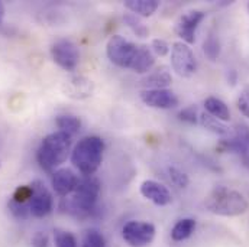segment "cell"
<instances>
[{
    "mask_svg": "<svg viewBox=\"0 0 249 247\" xmlns=\"http://www.w3.org/2000/svg\"><path fill=\"white\" fill-rule=\"evenodd\" d=\"M32 247H50V237L47 233L38 231L32 237Z\"/></svg>",
    "mask_w": 249,
    "mask_h": 247,
    "instance_id": "cell-33",
    "label": "cell"
},
{
    "mask_svg": "<svg viewBox=\"0 0 249 247\" xmlns=\"http://www.w3.org/2000/svg\"><path fill=\"white\" fill-rule=\"evenodd\" d=\"M138 47L127 41L126 38L121 35H113L107 41L106 45V55L109 61L113 62L115 65L121 68H130L132 61L136 55Z\"/></svg>",
    "mask_w": 249,
    "mask_h": 247,
    "instance_id": "cell-5",
    "label": "cell"
},
{
    "mask_svg": "<svg viewBox=\"0 0 249 247\" xmlns=\"http://www.w3.org/2000/svg\"><path fill=\"white\" fill-rule=\"evenodd\" d=\"M32 189H34V195L29 201V211L34 217L36 218H44L47 217L54 207V199L51 192L48 191V188L44 185V182L41 181H34L32 184Z\"/></svg>",
    "mask_w": 249,
    "mask_h": 247,
    "instance_id": "cell-11",
    "label": "cell"
},
{
    "mask_svg": "<svg viewBox=\"0 0 249 247\" xmlns=\"http://www.w3.org/2000/svg\"><path fill=\"white\" fill-rule=\"evenodd\" d=\"M81 247H106L105 236L97 229H90L83 236Z\"/></svg>",
    "mask_w": 249,
    "mask_h": 247,
    "instance_id": "cell-25",
    "label": "cell"
},
{
    "mask_svg": "<svg viewBox=\"0 0 249 247\" xmlns=\"http://www.w3.org/2000/svg\"><path fill=\"white\" fill-rule=\"evenodd\" d=\"M51 57L54 62L65 71H74L80 62L77 45L70 39H58L51 47Z\"/></svg>",
    "mask_w": 249,
    "mask_h": 247,
    "instance_id": "cell-9",
    "label": "cell"
},
{
    "mask_svg": "<svg viewBox=\"0 0 249 247\" xmlns=\"http://www.w3.org/2000/svg\"><path fill=\"white\" fill-rule=\"evenodd\" d=\"M105 152V140L99 136H86L75 145L71 152L72 165L84 175H94L100 168Z\"/></svg>",
    "mask_w": 249,
    "mask_h": 247,
    "instance_id": "cell-2",
    "label": "cell"
},
{
    "mask_svg": "<svg viewBox=\"0 0 249 247\" xmlns=\"http://www.w3.org/2000/svg\"><path fill=\"white\" fill-rule=\"evenodd\" d=\"M51 184H53L54 191L60 197H68V195H71L74 192L75 186L78 184V178L71 169L61 168V169H58V171H55L53 174Z\"/></svg>",
    "mask_w": 249,
    "mask_h": 247,
    "instance_id": "cell-14",
    "label": "cell"
},
{
    "mask_svg": "<svg viewBox=\"0 0 249 247\" xmlns=\"http://www.w3.org/2000/svg\"><path fill=\"white\" fill-rule=\"evenodd\" d=\"M157 229L148 221H127L122 229V237L130 247L149 246L155 239Z\"/></svg>",
    "mask_w": 249,
    "mask_h": 247,
    "instance_id": "cell-6",
    "label": "cell"
},
{
    "mask_svg": "<svg viewBox=\"0 0 249 247\" xmlns=\"http://www.w3.org/2000/svg\"><path fill=\"white\" fill-rule=\"evenodd\" d=\"M222 152H231L241 156L244 164L249 166V126L248 124H238L233 127V136L229 139H223L219 146Z\"/></svg>",
    "mask_w": 249,
    "mask_h": 247,
    "instance_id": "cell-7",
    "label": "cell"
},
{
    "mask_svg": "<svg viewBox=\"0 0 249 247\" xmlns=\"http://www.w3.org/2000/svg\"><path fill=\"white\" fill-rule=\"evenodd\" d=\"M55 123L58 126L60 132H64L70 136L78 133V130L81 129V120L75 116H70V115H64V116H58Z\"/></svg>",
    "mask_w": 249,
    "mask_h": 247,
    "instance_id": "cell-23",
    "label": "cell"
},
{
    "mask_svg": "<svg viewBox=\"0 0 249 247\" xmlns=\"http://www.w3.org/2000/svg\"><path fill=\"white\" fill-rule=\"evenodd\" d=\"M71 149V136L64 132H54L41 142L36 161L42 169L51 172L65 162Z\"/></svg>",
    "mask_w": 249,
    "mask_h": 247,
    "instance_id": "cell-4",
    "label": "cell"
},
{
    "mask_svg": "<svg viewBox=\"0 0 249 247\" xmlns=\"http://www.w3.org/2000/svg\"><path fill=\"white\" fill-rule=\"evenodd\" d=\"M32 195H34V189H32V186L20 185L16 188V191H15V194H13L12 199L18 201V202H22V204H26L28 201H31Z\"/></svg>",
    "mask_w": 249,
    "mask_h": 247,
    "instance_id": "cell-30",
    "label": "cell"
},
{
    "mask_svg": "<svg viewBox=\"0 0 249 247\" xmlns=\"http://www.w3.org/2000/svg\"><path fill=\"white\" fill-rule=\"evenodd\" d=\"M0 146H1V136H0Z\"/></svg>",
    "mask_w": 249,
    "mask_h": 247,
    "instance_id": "cell-36",
    "label": "cell"
},
{
    "mask_svg": "<svg viewBox=\"0 0 249 247\" xmlns=\"http://www.w3.org/2000/svg\"><path fill=\"white\" fill-rule=\"evenodd\" d=\"M3 17H4V4L0 1V25L3 22Z\"/></svg>",
    "mask_w": 249,
    "mask_h": 247,
    "instance_id": "cell-35",
    "label": "cell"
},
{
    "mask_svg": "<svg viewBox=\"0 0 249 247\" xmlns=\"http://www.w3.org/2000/svg\"><path fill=\"white\" fill-rule=\"evenodd\" d=\"M124 7L136 16L149 17L160 7V1L158 0H126Z\"/></svg>",
    "mask_w": 249,
    "mask_h": 247,
    "instance_id": "cell-18",
    "label": "cell"
},
{
    "mask_svg": "<svg viewBox=\"0 0 249 247\" xmlns=\"http://www.w3.org/2000/svg\"><path fill=\"white\" fill-rule=\"evenodd\" d=\"M248 9H249V3H248Z\"/></svg>",
    "mask_w": 249,
    "mask_h": 247,
    "instance_id": "cell-37",
    "label": "cell"
},
{
    "mask_svg": "<svg viewBox=\"0 0 249 247\" xmlns=\"http://www.w3.org/2000/svg\"><path fill=\"white\" fill-rule=\"evenodd\" d=\"M71 88H70V96L75 97V99H83V97H89L91 96V81L78 77V78H72L71 81Z\"/></svg>",
    "mask_w": 249,
    "mask_h": 247,
    "instance_id": "cell-22",
    "label": "cell"
},
{
    "mask_svg": "<svg viewBox=\"0 0 249 247\" xmlns=\"http://www.w3.org/2000/svg\"><path fill=\"white\" fill-rule=\"evenodd\" d=\"M173 77L167 66H158L154 71L148 72V75L142 80V85L145 90H164L171 85Z\"/></svg>",
    "mask_w": 249,
    "mask_h": 247,
    "instance_id": "cell-15",
    "label": "cell"
},
{
    "mask_svg": "<svg viewBox=\"0 0 249 247\" xmlns=\"http://www.w3.org/2000/svg\"><path fill=\"white\" fill-rule=\"evenodd\" d=\"M198 122L206 130L212 132L213 134H216V136H219L222 139H229V137L233 136V129L226 126L225 122H220L216 117L210 116L209 113H201L200 117H198Z\"/></svg>",
    "mask_w": 249,
    "mask_h": 247,
    "instance_id": "cell-17",
    "label": "cell"
},
{
    "mask_svg": "<svg viewBox=\"0 0 249 247\" xmlns=\"http://www.w3.org/2000/svg\"><path fill=\"white\" fill-rule=\"evenodd\" d=\"M124 25L139 38H148L149 35V29L148 26L139 19V16L133 15V13H126L124 16Z\"/></svg>",
    "mask_w": 249,
    "mask_h": 247,
    "instance_id": "cell-21",
    "label": "cell"
},
{
    "mask_svg": "<svg viewBox=\"0 0 249 247\" xmlns=\"http://www.w3.org/2000/svg\"><path fill=\"white\" fill-rule=\"evenodd\" d=\"M55 247H78L72 233L57 230L55 231Z\"/></svg>",
    "mask_w": 249,
    "mask_h": 247,
    "instance_id": "cell-28",
    "label": "cell"
},
{
    "mask_svg": "<svg viewBox=\"0 0 249 247\" xmlns=\"http://www.w3.org/2000/svg\"><path fill=\"white\" fill-rule=\"evenodd\" d=\"M204 109H206V112L210 116L216 117L220 122L231 120V110H229V107L226 106V103L223 100H220L217 97H213V96L207 97L204 100Z\"/></svg>",
    "mask_w": 249,
    "mask_h": 247,
    "instance_id": "cell-19",
    "label": "cell"
},
{
    "mask_svg": "<svg viewBox=\"0 0 249 247\" xmlns=\"http://www.w3.org/2000/svg\"><path fill=\"white\" fill-rule=\"evenodd\" d=\"M168 177L171 182L178 188H186L190 184V178L184 171H181L177 166H168Z\"/></svg>",
    "mask_w": 249,
    "mask_h": 247,
    "instance_id": "cell-26",
    "label": "cell"
},
{
    "mask_svg": "<svg viewBox=\"0 0 249 247\" xmlns=\"http://www.w3.org/2000/svg\"><path fill=\"white\" fill-rule=\"evenodd\" d=\"M141 194L143 198H146L148 201H151L152 204L158 207H165L171 204L173 201V197L168 188L154 180H145L141 184Z\"/></svg>",
    "mask_w": 249,
    "mask_h": 247,
    "instance_id": "cell-13",
    "label": "cell"
},
{
    "mask_svg": "<svg viewBox=\"0 0 249 247\" xmlns=\"http://www.w3.org/2000/svg\"><path fill=\"white\" fill-rule=\"evenodd\" d=\"M171 66L180 75L188 78L197 69V61L191 48L184 42H174L171 48Z\"/></svg>",
    "mask_w": 249,
    "mask_h": 247,
    "instance_id": "cell-8",
    "label": "cell"
},
{
    "mask_svg": "<svg viewBox=\"0 0 249 247\" xmlns=\"http://www.w3.org/2000/svg\"><path fill=\"white\" fill-rule=\"evenodd\" d=\"M9 210H10L12 215L18 220H26L31 214L28 204H22V202L15 201V199L9 201Z\"/></svg>",
    "mask_w": 249,
    "mask_h": 247,
    "instance_id": "cell-27",
    "label": "cell"
},
{
    "mask_svg": "<svg viewBox=\"0 0 249 247\" xmlns=\"http://www.w3.org/2000/svg\"><path fill=\"white\" fill-rule=\"evenodd\" d=\"M141 100L148 107L160 109V110H170V109H176L178 106L177 96L168 88H164V90H143L141 93Z\"/></svg>",
    "mask_w": 249,
    "mask_h": 247,
    "instance_id": "cell-12",
    "label": "cell"
},
{
    "mask_svg": "<svg viewBox=\"0 0 249 247\" xmlns=\"http://www.w3.org/2000/svg\"><path fill=\"white\" fill-rule=\"evenodd\" d=\"M155 64V55L152 54L151 48L141 45L136 49V55L132 61L130 69L136 74H148Z\"/></svg>",
    "mask_w": 249,
    "mask_h": 247,
    "instance_id": "cell-16",
    "label": "cell"
},
{
    "mask_svg": "<svg viewBox=\"0 0 249 247\" xmlns=\"http://www.w3.org/2000/svg\"><path fill=\"white\" fill-rule=\"evenodd\" d=\"M196 230V220L193 218H183L178 220L173 230H171V239L174 242H184Z\"/></svg>",
    "mask_w": 249,
    "mask_h": 247,
    "instance_id": "cell-20",
    "label": "cell"
},
{
    "mask_svg": "<svg viewBox=\"0 0 249 247\" xmlns=\"http://www.w3.org/2000/svg\"><path fill=\"white\" fill-rule=\"evenodd\" d=\"M178 117H180L181 122H186L188 124L198 123V117H200L198 109L196 106H187L178 113Z\"/></svg>",
    "mask_w": 249,
    "mask_h": 247,
    "instance_id": "cell-29",
    "label": "cell"
},
{
    "mask_svg": "<svg viewBox=\"0 0 249 247\" xmlns=\"http://www.w3.org/2000/svg\"><path fill=\"white\" fill-rule=\"evenodd\" d=\"M100 181L94 177H84L78 180V184L75 186L74 192L71 194L70 198H64L61 204V208L67 211L68 214L72 215H87L90 214L100 195Z\"/></svg>",
    "mask_w": 249,
    "mask_h": 247,
    "instance_id": "cell-1",
    "label": "cell"
},
{
    "mask_svg": "<svg viewBox=\"0 0 249 247\" xmlns=\"http://www.w3.org/2000/svg\"><path fill=\"white\" fill-rule=\"evenodd\" d=\"M228 81L231 82V85H235V84H236V81H238V74H236L235 69H231V71L228 72Z\"/></svg>",
    "mask_w": 249,
    "mask_h": 247,
    "instance_id": "cell-34",
    "label": "cell"
},
{
    "mask_svg": "<svg viewBox=\"0 0 249 247\" xmlns=\"http://www.w3.org/2000/svg\"><path fill=\"white\" fill-rule=\"evenodd\" d=\"M151 51L157 57H165V55L170 54L171 48L164 39H154L152 44H151Z\"/></svg>",
    "mask_w": 249,
    "mask_h": 247,
    "instance_id": "cell-32",
    "label": "cell"
},
{
    "mask_svg": "<svg viewBox=\"0 0 249 247\" xmlns=\"http://www.w3.org/2000/svg\"><path fill=\"white\" fill-rule=\"evenodd\" d=\"M203 52L209 61H216L220 55V42L214 33H210L203 42Z\"/></svg>",
    "mask_w": 249,
    "mask_h": 247,
    "instance_id": "cell-24",
    "label": "cell"
},
{
    "mask_svg": "<svg viewBox=\"0 0 249 247\" xmlns=\"http://www.w3.org/2000/svg\"><path fill=\"white\" fill-rule=\"evenodd\" d=\"M204 207L207 211L216 215L236 217L247 213L249 204L241 192L226 186H216L206 197Z\"/></svg>",
    "mask_w": 249,
    "mask_h": 247,
    "instance_id": "cell-3",
    "label": "cell"
},
{
    "mask_svg": "<svg viewBox=\"0 0 249 247\" xmlns=\"http://www.w3.org/2000/svg\"><path fill=\"white\" fill-rule=\"evenodd\" d=\"M206 13L203 10H187L184 12L176 22L174 31L184 41V44L191 45L196 42V32L197 28L200 26V23L204 20Z\"/></svg>",
    "mask_w": 249,
    "mask_h": 247,
    "instance_id": "cell-10",
    "label": "cell"
},
{
    "mask_svg": "<svg viewBox=\"0 0 249 247\" xmlns=\"http://www.w3.org/2000/svg\"><path fill=\"white\" fill-rule=\"evenodd\" d=\"M238 109L245 117L249 119V84H247L242 88V91L238 97Z\"/></svg>",
    "mask_w": 249,
    "mask_h": 247,
    "instance_id": "cell-31",
    "label": "cell"
}]
</instances>
